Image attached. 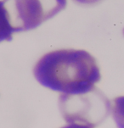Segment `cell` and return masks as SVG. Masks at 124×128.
Instances as JSON below:
<instances>
[{"mask_svg":"<svg viewBox=\"0 0 124 128\" xmlns=\"http://www.w3.org/2000/svg\"><path fill=\"white\" fill-rule=\"evenodd\" d=\"M33 75L42 86L60 94H80L95 88L101 75L96 60L82 49H58L36 63Z\"/></svg>","mask_w":124,"mask_h":128,"instance_id":"cell-1","label":"cell"},{"mask_svg":"<svg viewBox=\"0 0 124 128\" xmlns=\"http://www.w3.org/2000/svg\"><path fill=\"white\" fill-rule=\"evenodd\" d=\"M59 106L65 120L93 128L101 124L110 112V102L97 88L80 94H60Z\"/></svg>","mask_w":124,"mask_h":128,"instance_id":"cell-2","label":"cell"},{"mask_svg":"<svg viewBox=\"0 0 124 128\" xmlns=\"http://www.w3.org/2000/svg\"><path fill=\"white\" fill-rule=\"evenodd\" d=\"M15 32L31 31L53 18L67 0H4Z\"/></svg>","mask_w":124,"mask_h":128,"instance_id":"cell-3","label":"cell"},{"mask_svg":"<svg viewBox=\"0 0 124 128\" xmlns=\"http://www.w3.org/2000/svg\"><path fill=\"white\" fill-rule=\"evenodd\" d=\"M15 32L4 0H0V42L11 41Z\"/></svg>","mask_w":124,"mask_h":128,"instance_id":"cell-4","label":"cell"},{"mask_svg":"<svg viewBox=\"0 0 124 128\" xmlns=\"http://www.w3.org/2000/svg\"><path fill=\"white\" fill-rule=\"evenodd\" d=\"M110 112L117 128H124V96L115 98L110 102Z\"/></svg>","mask_w":124,"mask_h":128,"instance_id":"cell-5","label":"cell"},{"mask_svg":"<svg viewBox=\"0 0 124 128\" xmlns=\"http://www.w3.org/2000/svg\"><path fill=\"white\" fill-rule=\"evenodd\" d=\"M74 2L78 4H97L99 2L102 1V0H73Z\"/></svg>","mask_w":124,"mask_h":128,"instance_id":"cell-6","label":"cell"},{"mask_svg":"<svg viewBox=\"0 0 124 128\" xmlns=\"http://www.w3.org/2000/svg\"><path fill=\"white\" fill-rule=\"evenodd\" d=\"M61 128H91L86 126H82V125H78V124H68L67 126H65Z\"/></svg>","mask_w":124,"mask_h":128,"instance_id":"cell-7","label":"cell"},{"mask_svg":"<svg viewBox=\"0 0 124 128\" xmlns=\"http://www.w3.org/2000/svg\"><path fill=\"white\" fill-rule=\"evenodd\" d=\"M123 35H124V29H123Z\"/></svg>","mask_w":124,"mask_h":128,"instance_id":"cell-8","label":"cell"}]
</instances>
